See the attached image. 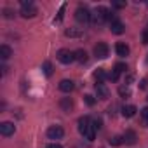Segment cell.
Returning a JSON list of instances; mask_svg holds the SVG:
<instances>
[{"mask_svg":"<svg viewBox=\"0 0 148 148\" xmlns=\"http://www.w3.org/2000/svg\"><path fill=\"white\" fill-rule=\"evenodd\" d=\"M56 58H58L59 63H63V64H70V63L75 61V52H71V51H68V49H59L58 54H56Z\"/></svg>","mask_w":148,"mask_h":148,"instance_id":"3","label":"cell"},{"mask_svg":"<svg viewBox=\"0 0 148 148\" xmlns=\"http://www.w3.org/2000/svg\"><path fill=\"white\" fill-rule=\"evenodd\" d=\"M94 79H96L98 82H103V79H105V71H103V68H98V70L94 71Z\"/></svg>","mask_w":148,"mask_h":148,"instance_id":"21","label":"cell"},{"mask_svg":"<svg viewBox=\"0 0 148 148\" xmlns=\"http://www.w3.org/2000/svg\"><path fill=\"white\" fill-rule=\"evenodd\" d=\"M45 148H63L61 145H58V143H51V145H47Z\"/></svg>","mask_w":148,"mask_h":148,"instance_id":"32","label":"cell"},{"mask_svg":"<svg viewBox=\"0 0 148 148\" xmlns=\"http://www.w3.org/2000/svg\"><path fill=\"white\" fill-rule=\"evenodd\" d=\"M84 99H86V103H87L89 106H92V105L96 103V99H94V96H91V94H86V96H84Z\"/></svg>","mask_w":148,"mask_h":148,"instance_id":"24","label":"cell"},{"mask_svg":"<svg viewBox=\"0 0 148 148\" xmlns=\"http://www.w3.org/2000/svg\"><path fill=\"white\" fill-rule=\"evenodd\" d=\"M92 124H91V119L89 117H80L79 119V132L82 134V136H86V132H87V129L91 127Z\"/></svg>","mask_w":148,"mask_h":148,"instance_id":"9","label":"cell"},{"mask_svg":"<svg viewBox=\"0 0 148 148\" xmlns=\"http://www.w3.org/2000/svg\"><path fill=\"white\" fill-rule=\"evenodd\" d=\"M115 51H117V54H119V56H122V58H124V56H127V54H129V45H127V44H124V42H117V44H115Z\"/></svg>","mask_w":148,"mask_h":148,"instance_id":"12","label":"cell"},{"mask_svg":"<svg viewBox=\"0 0 148 148\" xmlns=\"http://www.w3.org/2000/svg\"><path fill=\"white\" fill-rule=\"evenodd\" d=\"M63 12H64V5H61V9H59V14H58V18L54 19V23H59V21L63 19Z\"/></svg>","mask_w":148,"mask_h":148,"instance_id":"28","label":"cell"},{"mask_svg":"<svg viewBox=\"0 0 148 148\" xmlns=\"http://www.w3.org/2000/svg\"><path fill=\"white\" fill-rule=\"evenodd\" d=\"M146 87H148V79H143L139 82V89H146Z\"/></svg>","mask_w":148,"mask_h":148,"instance_id":"30","label":"cell"},{"mask_svg":"<svg viewBox=\"0 0 148 148\" xmlns=\"http://www.w3.org/2000/svg\"><path fill=\"white\" fill-rule=\"evenodd\" d=\"M110 30H112V33H115V35H122V33L125 32V26H124V23H122V21L115 19V21L110 25Z\"/></svg>","mask_w":148,"mask_h":148,"instance_id":"10","label":"cell"},{"mask_svg":"<svg viewBox=\"0 0 148 148\" xmlns=\"http://www.w3.org/2000/svg\"><path fill=\"white\" fill-rule=\"evenodd\" d=\"M112 7H115V9H124V7H125V2H113Z\"/></svg>","mask_w":148,"mask_h":148,"instance_id":"29","label":"cell"},{"mask_svg":"<svg viewBox=\"0 0 148 148\" xmlns=\"http://www.w3.org/2000/svg\"><path fill=\"white\" fill-rule=\"evenodd\" d=\"M124 143V138H120V136H113L112 139H110V145L112 146H120Z\"/></svg>","mask_w":148,"mask_h":148,"instance_id":"22","label":"cell"},{"mask_svg":"<svg viewBox=\"0 0 148 148\" xmlns=\"http://www.w3.org/2000/svg\"><path fill=\"white\" fill-rule=\"evenodd\" d=\"M141 38H143V44H145V45H148V28H145V30H143Z\"/></svg>","mask_w":148,"mask_h":148,"instance_id":"27","label":"cell"},{"mask_svg":"<svg viewBox=\"0 0 148 148\" xmlns=\"http://www.w3.org/2000/svg\"><path fill=\"white\" fill-rule=\"evenodd\" d=\"M136 112H138V108H136L134 105H125V106L122 108V115H124L125 119L134 117V115H136Z\"/></svg>","mask_w":148,"mask_h":148,"instance_id":"13","label":"cell"},{"mask_svg":"<svg viewBox=\"0 0 148 148\" xmlns=\"http://www.w3.org/2000/svg\"><path fill=\"white\" fill-rule=\"evenodd\" d=\"M44 73H45L47 77L52 75V64H51V61H44Z\"/></svg>","mask_w":148,"mask_h":148,"instance_id":"20","label":"cell"},{"mask_svg":"<svg viewBox=\"0 0 148 148\" xmlns=\"http://www.w3.org/2000/svg\"><path fill=\"white\" fill-rule=\"evenodd\" d=\"M87 52L84 51V49H79V51H75V61H79V63H87Z\"/></svg>","mask_w":148,"mask_h":148,"instance_id":"16","label":"cell"},{"mask_svg":"<svg viewBox=\"0 0 148 148\" xmlns=\"http://www.w3.org/2000/svg\"><path fill=\"white\" fill-rule=\"evenodd\" d=\"M119 75H120V73H117V71L113 70L112 73H108V79H110L112 82H117V80H119Z\"/></svg>","mask_w":148,"mask_h":148,"instance_id":"25","label":"cell"},{"mask_svg":"<svg viewBox=\"0 0 148 148\" xmlns=\"http://www.w3.org/2000/svg\"><path fill=\"white\" fill-rule=\"evenodd\" d=\"M59 106H61L64 112H70V110L73 108V101H71L70 98H63V99L59 101Z\"/></svg>","mask_w":148,"mask_h":148,"instance_id":"17","label":"cell"},{"mask_svg":"<svg viewBox=\"0 0 148 148\" xmlns=\"http://www.w3.org/2000/svg\"><path fill=\"white\" fill-rule=\"evenodd\" d=\"M64 136V129L61 125H51L47 129V138L49 139H61Z\"/></svg>","mask_w":148,"mask_h":148,"instance_id":"6","label":"cell"},{"mask_svg":"<svg viewBox=\"0 0 148 148\" xmlns=\"http://www.w3.org/2000/svg\"><path fill=\"white\" fill-rule=\"evenodd\" d=\"M14 132H16V127H14L12 122H2V124H0V134H2V136L9 138V136H12Z\"/></svg>","mask_w":148,"mask_h":148,"instance_id":"7","label":"cell"},{"mask_svg":"<svg viewBox=\"0 0 148 148\" xmlns=\"http://www.w3.org/2000/svg\"><path fill=\"white\" fill-rule=\"evenodd\" d=\"M4 16H5V18H12V11H11V9H5V11H4Z\"/></svg>","mask_w":148,"mask_h":148,"instance_id":"31","label":"cell"},{"mask_svg":"<svg viewBox=\"0 0 148 148\" xmlns=\"http://www.w3.org/2000/svg\"><path fill=\"white\" fill-rule=\"evenodd\" d=\"M64 35L71 37V38H77V37H82V32L77 28H68V30H64Z\"/></svg>","mask_w":148,"mask_h":148,"instance_id":"18","label":"cell"},{"mask_svg":"<svg viewBox=\"0 0 148 148\" xmlns=\"http://www.w3.org/2000/svg\"><path fill=\"white\" fill-rule=\"evenodd\" d=\"M146 99H148V98H146Z\"/></svg>","mask_w":148,"mask_h":148,"instance_id":"34","label":"cell"},{"mask_svg":"<svg viewBox=\"0 0 148 148\" xmlns=\"http://www.w3.org/2000/svg\"><path fill=\"white\" fill-rule=\"evenodd\" d=\"M94 89H96V94H98L99 99H108V98H110V91H108V87H106L103 82H96Z\"/></svg>","mask_w":148,"mask_h":148,"instance_id":"8","label":"cell"},{"mask_svg":"<svg viewBox=\"0 0 148 148\" xmlns=\"http://www.w3.org/2000/svg\"><path fill=\"white\" fill-rule=\"evenodd\" d=\"M91 16H92V14L89 12L87 7H82V5H80V7L75 11V19H77L79 23H82V25L89 23V21H91Z\"/></svg>","mask_w":148,"mask_h":148,"instance_id":"4","label":"cell"},{"mask_svg":"<svg viewBox=\"0 0 148 148\" xmlns=\"http://www.w3.org/2000/svg\"><path fill=\"white\" fill-rule=\"evenodd\" d=\"M58 87H59V91H61V92H71L75 86H73V82H71V80L64 79V80H61V82H59V86H58Z\"/></svg>","mask_w":148,"mask_h":148,"instance_id":"11","label":"cell"},{"mask_svg":"<svg viewBox=\"0 0 148 148\" xmlns=\"http://www.w3.org/2000/svg\"><path fill=\"white\" fill-rule=\"evenodd\" d=\"M119 94H120L122 98H129V96H131V89H129L127 86H120V87H119Z\"/></svg>","mask_w":148,"mask_h":148,"instance_id":"19","label":"cell"},{"mask_svg":"<svg viewBox=\"0 0 148 148\" xmlns=\"http://www.w3.org/2000/svg\"><path fill=\"white\" fill-rule=\"evenodd\" d=\"M141 117H143V124H145V127H148V106L141 110Z\"/></svg>","mask_w":148,"mask_h":148,"instance_id":"23","label":"cell"},{"mask_svg":"<svg viewBox=\"0 0 148 148\" xmlns=\"http://www.w3.org/2000/svg\"><path fill=\"white\" fill-rule=\"evenodd\" d=\"M122 138H124V143H125V145H134L136 139H138L134 131H125V134H124Z\"/></svg>","mask_w":148,"mask_h":148,"instance_id":"14","label":"cell"},{"mask_svg":"<svg viewBox=\"0 0 148 148\" xmlns=\"http://www.w3.org/2000/svg\"><path fill=\"white\" fill-rule=\"evenodd\" d=\"M146 63H148V58H146Z\"/></svg>","mask_w":148,"mask_h":148,"instance_id":"33","label":"cell"},{"mask_svg":"<svg viewBox=\"0 0 148 148\" xmlns=\"http://www.w3.org/2000/svg\"><path fill=\"white\" fill-rule=\"evenodd\" d=\"M125 70H127V66H125V64H122V63L115 64V71H117V73H122V71H125Z\"/></svg>","mask_w":148,"mask_h":148,"instance_id":"26","label":"cell"},{"mask_svg":"<svg viewBox=\"0 0 148 148\" xmlns=\"http://www.w3.org/2000/svg\"><path fill=\"white\" fill-rule=\"evenodd\" d=\"M37 7L33 5V2L32 0H21V16L23 18H35L37 16Z\"/></svg>","mask_w":148,"mask_h":148,"instance_id":"2","label":"cell"},{"mask_svg":"<svg viewBox=\"0 0 148 148\" xmlns=\"http://www.w3.org/2000/svg\"><path fill=\"white\" fill-rule=\"evenodd\" d=\"M11 56H12V49H11L9 45H0V58L5 61V59H9Z\"/></svg>","mask_w":148,"mask_h":148,"instance_id":"15","label":"cell"},{"mask_svg":"<svg viewBox=\"0 0 148 148\" xmlns=\"http://www.w3.org/2000/svg\"><path fill=\"white\" fill-rule=\"evenodd\" d=\"M108 52H110V49H108V45H106L105 42H98V44L94 45V56H96L98 59L108 58Z\"/></svg>","mask_w":148,"mask_h":148,"instance_id":"5","label":"cell"},{"mask_svg":"<svg viewBox=\"0 0 148 148\" xmlns=\"http://www.w3.org/2000/svg\"><path fill=\"white\" fill-rule=\"evenodd\" d=\"M112 18H113V14H112L106 7H98V9L92 12V16H91V19H92L96 25H103L106 19L112 21Z\"/></svg>","mask_w":148,"mask_h":148,"instance_id":"1","label":"cell"}]
</instances>
